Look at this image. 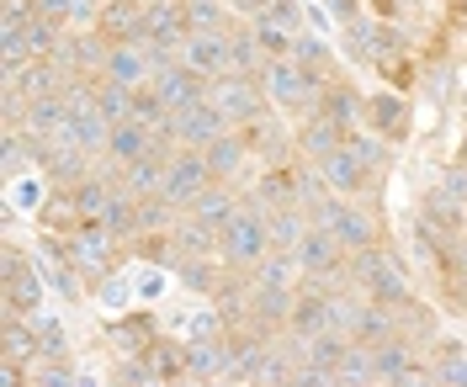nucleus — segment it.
Listing matches in <instances>:
<instances>
[{"instance_id": "f257e3e1", "label": "nucleus", "mask_w": 467, "mask_h": 387, "mask_svg": "<svg viewBox=\"0 0 467 387\" xmlns=\"http://www.w3.org/2000/svg\"><path fill=\"white\" fill-rule=\"evenodd\" d=\"M271 250H276V244H271L265 208H239V212H234V223L223 229V239H218V255H223V266L239 270V276H250V270L261 266Z\"/></svg>"}, {"instance_id": "f03ea898", "label": "nucleus", "mask_w": 467, "mask_h": 387, "mask_svg": "<svg viewBox=\"0 0 467 387\" xmlns=\"http://www.w3.org/2000/svg\"><path fill=\"white\" fill-rule=\"evenodd\" d=\"M261 90H265V101H271L276 112H308V107H319L324 80L308 75L297 59H276V64H265Z\"/></svg>"}, {"instance_id": "7ed1b4c3", "label": "nucleus", "mask_w": 467, "mask_h": 387, "mask_svg": "<svg viewBox=\"0 0 467 387\" xmlns=\"http://www.w3.org/2000/svg\"><path fill=\"white\" fill-rule=\"evenodd\" d=\"M350 281L367 292V302H382V308H393V313L409 302L404 270H399L393 255H382V250H361V255L350 260Z\"/></svg>"}, {"instance_id": "20e7f679", "label": "nucleus", "mask_w": 467, "mask_h": 387, "mask_svg": "<svg viewBox=\"0 0 467 387\" xmlns=\"http://www.w3.org/2000/svg\"><path fill=\"white\" fill-rule=\"evenodd\" d=\"M308 218H314V229H329V234L350 250V255L372 250V239H378L372 218H367L361 208H350L346 197H324V202H314V208H308Z\"/></svg>"}, {"instance_id": "39448f33", "label": "nucleus", "mask_w": 467, "mask_h": 387, "mask_svg": "<svg viewBox=\"0 0 467 387\" xmlns=\"http://www.w3.org/2000/svg\"><path fill=\"white\" fill-rule=\"evenodd\" d=\"M207 101L229 117V127H250V122L271 107L261 80H250V75H223V80H213V86H207Z\"/></svg>"}, {"instance_id": "423d86ee", "label": "nucleus", "mask_w": 467, "mask_h": 387, "mask_svg": "<svg viewBox=\"0 0 467 387\" xmlns=\"http://www.w3.org/2000/svg\"><path fill=\"white\" fill-rule=\"evenodd\" d=\"M292 255H297V266H303V281H319V287H329V281L350 276L346 244L329 234V229H308V239H303Z\"/></svg>"}, {"instance_id": "0eeeda50", "label": "nucleus", "mask_w": 467, "mask_h": 387, "mask_svg": "<svg viewBox=\"0 0 467 387\" xmlns=\"http://www.w3.org/2000/svg\"><path fill=\"white\" fill-rule=\"evenodd\" d=\"M181 64H186L192 75H202L207 86L223 80V75H234V32H192V37L181 43Z\"/></svg>"}, {"instance_id": "6e6552de", "label": "nucleus", "mask_w": 467, "mask_h": 387, "mask_svg": "<svg viewBox=\"0 0 467 387\" xmlns=\"http://www.w3.org/2000/svg\"><path fill=\"white\" fill-rule=\"evenodd\" d=\"M218 180H213V165H207V154L197 149H181L171 159V170H165V197H171L175 208H192L202 191H213Z\"/></svg>"}, {"instance_id": "1a4fd4ad", "label": "nucleus", "mask_w": 467, "mask_h": 387, "mask_svg": "<svg viewBox=\"0 0 467 387\" xmlns=\"http://www.w3.org/2000/svg\"><path fill=\"white\" fill-rule=\"evenodd\" d=\"M101 80H112V86H128L139 90L154 80V54H149V43H112L107 48V64H101Z\"/></svg>"}, {"instance_id": "9d476101", "label": "nucleus", "mask_w": 467, "mask_h": 387, "mask_svg": "<svg viewBox=\"0 0 467 387\" xmlns=\"http://www.w3.org/2000/svg\"><path fill=\"white\" fill-rule=\"evenodd\" d=\"M223 133H229V117H223L213 101H197V107L175 112V138H181V149H197V154H202L207 144H218Z\"/></svg>"}, {"instance_id": "9b49d317", "label": "nucleus", "mask_w": 467, "mask_h": 387, "mask_svg": "<svg viewBox=\"0 0 467 387\" xmlns=\"http://www.w3.org/2000/svg\"><path fill=\"white\" fill-rule=\"evenodd\" d=\"M112 244L117 239L101 229V223H86V229H75V239H69V266L80 270V276H107L112 270Z\"/></svg>"}, {"instance_id": "f8f14e48", "label": "nucleus", "mask_w": 467, "mask_h": 387, "mask_svg": "<svg viewBox=\"0 0 467 387\" xmlns=\"http://www.w3.org/2000/svg\"><path fill=\"white\" fill-rule=\"evenodd\" d=\"M149 86H154V96L171 107V117H175V112H186V107H197V101H207V80H202V75H192L181 59H175L171 69H160Z\"/></svg>"}, {"instance_id": "ddd939ff", "label": "nucleus", "mask_w": 467, "mask_h": 387, "mask_svg": "<svg viewBox=\"0 0 467 387\" xmlns=\"http://www.w3.org/2000/svg\"><path fill=\"white\" fill-rule=\"evenodd\" d=\"M292 340H314V334H329V292L319 281H308L297 298H292V319H287Z\"/></svg>"}, {"instance_id": "4468645a", "label": "nucleus", "mask_w": 467, "mask_h": 387, "mask_svg": "<svg viewBox=\"0 0 467 387\" xmlns=\"http://www.w3.org/2000/svg\"><path fill=\"white\" fill-rule=\"evenodd\" d=\"M234 212H239V197H234L229 186L218 180L213 191H202V197L192 202V218H186V223H197L207 239H223V229L234 223Z\"/></svg>"}, {"instance_id": "2eb2a0df", "label": "nucleus", "mask_w": 467, "mask_h": 387, "mask_svg": "<svg viewBox=\"0 0 467 387\" xmlns=\"http://www.w3.org/2000/svg\"><path fill=\"white\" fill-rule=\"evenodd\" d=\"M144 5L149 0H101V37L107 43H139L144 37Z\"/></svg>"}, {"instance_id": "dca6fc26", "label": "nucleus", "mask_w": 467, "mask_h": 387, "mask_svg": "<svg viewBox=\"0 0 467 387\" xmlns=\"http://www.w3.org/2000/svg\"><path fill=\"white\" fill-rule=\"evenodd\" d=\"M319 180L324 186H329V191H335V197H356V191H367V165H361V159H356V149H335L329 154V159H319Z\"/></svg>"}, {"instance_id": "f3484780", "label": "nucleus", "mask_w": 467, "mask_h": 387, "mask_svg": "<svg viewBox=\"0 0 467 387\" xmlns=\"http://www.w3.org/2000/svg\"><path fill=\"white\" fill-rule=\"evenodd\" d=\"M165 170H171V159H165V154H144V159L122 165L117 176H122V191H128V197L149 202V197H165Z\"/></svg>"}, {"instance_id": "a211bd4d", "label": "nucleus", "mask_w": 467, "mask_h": 387, "mask_svg": "<svg viewBox=\"0 0 467 387\" xmlns=\"http://www.w3.org/2000/svg\"><path fill=\"white\" fill-rule=\"evenodd\" d=\"M372 356H378V382L382 387H399L404 377L420 372V356H414V340H409V334H393L388 345H372Z\"/></svg>"}, {"instance_id": "6ab92c4d", "label": "nucleus", "mask_w": 467, "mask_h": 387, "mask_svg": "<svg viewBox=\"0 0 467 387\" xmlns=\"http://www.w3.org/2000/svg\"><path fill=\"white\" fill-rule=\"evenodd\" d=\"M361 122H372V127H378V138L399 144V138H404V127H409V107L399 101V96L378 90V96H367V101H361Z\"/></svg>"}, {"instance_id": "aec40b11", "label": "nucleus", "mask_w": 467, "mask_h": 387, "mask_svg": "<svg viewBox=\"0 0 467 387\" xmlns=\"http://www.w3.org/2000/svg\"><path fill=\"white\" fill-rule=\"evenodd\" d=\"M297 276H303L297 255H292V250H271L261 266L250 270V287H255V292H297Z\"/></svg>"}, {"instance_id": "412c9836", "label": "nucleus", "mask_w": 467, "mask_h": 387, "mask_svg": "<svg viewBox=\"0 0 467 387\" xmlns=\"http://www.w3.org/2000/svg\"><path fill=\"white\" fill-rule=\"evenodd\" d=\"M107 138H112V122L96 107H86V112H69V127H64L58 144H75L80 154H107Z\"/></svg>"}, {"instance_id": "4be33fe9", "label": "nucleus", "mask_w": 467, "mask_h": 387, "mask_svg": "<svg viewBox=\"0 0 467 387\" xmlns=\"http://www.w3.org/2000/svg\"><path fill=\"white\" fill-rule=\"evenodd\" d=\"M144 154H154V127H144L139 117L117 122L112 138H107V159L122 170V165H133V159H144Z\"/></svg>"}, {"instance_id": "5701e85b", "label": "nucleus", "mask_w": 467, "mask_h": 387, "mask_svg": "<svg viewBox=\"0 0 467 387\" xmlns=\"http://www.w3.org/2000/svg\"><path fill=\"white\" fill-rule=\"evenodd\" d=\"M186 372L197 382H223L229 377V340H192L186 345Z\"/></svg>"}, {"instance_id": "b1692460", "label": "nucleus", "mask_w": 467, "mask_h": 387, "mask_svg": "<svg viewBox=\"0 0 467 387\" xmlns=\"http://www.w3.org/2000/svg\"><path fill=\"white\" fill-rule=\"evenodd\" d=\"M350 345H356V340H350V334H340V329L314 334V340H303V366H314V372H335V377H340Z\"/></svg>"}, {"instance_id": "393cba45", "label": "nucleus", "mask_w": 467, "mask_h": 387, "mask_svg": "<svg viewBox=\"0 0 467 387\" xmlns=\"http://www.w3.org/2000/svg\"><path fill=\"white\" fill-rule=\"evenodd\" d=\"M393 334H399V313L382 308V302H361V313H356V324H350V340H356V345H388Z\"/></svg>"}, {"instance_id": "a878e982", "label": "nucleus", "mask_w": 467, "mask_h": 387, "mask_svg": "<svg viewBox=\"0 0 467 387\" xmlns=\"http://www.w3.org/2000/svg\"><path fill=\"white\" fill-rule=\"evenodd\" d=\"M202 154H207V165H213V180H223V186L250 165V144H244L239 133H223V138H218V144H207Z\"/></svg>"}, {"instance_id": "bb28decb", "label": "nucleus", "mask_w": 467, "mask_h": 387, "mask_svg": "<svg viewBox=\"0 0 467 387\" xmlns=\"http://www.w3.org/2000/svg\"><path fill=\"white\" fill-rule=\"evenodd\" d=\"M112 197H117V180L112 176H86L80 186H69V202H75V212H80L86 223H101V212H107Z\"/></svg>"}, {"instance_id": "cd10ccee", "label": "nucleus", "mask_w": 467, "mask_h": 387, "mask_svg": "<svg viewBox=\"0 0 467 387\" xmlns=\"http://www.w3.org/2000/svg\"><path fill=\"white\" fill-rule=\"evenodd\" d=\"M5 351H0V361H16V366H32V361H43V351H37V324L32 319H16V313H5Z\"/></svg>"}, {"instance_id": "c85d7f7f", "label": "nucleus", "mask_w": 467, "mask_h": 387, "mask_svg": "<svg viewBox=\"0 0 467 387\" xmlns=\"http://www.w3.org/2000/svg\"><path fill=\"white\" fill-rule=\"evenodd\" d=\"M265 223H271V244H276V250H297V244L308 239V229H314L308 208H271Z\"/></svg>"}, {"instance_id": "c756f323", "label": "nucleus", "mask_w": 467, "mask_h": 387, "mask_svg": "<svg viewBox=\"0 0 467 387\" xmlns=\"http://www.w3.org/2000/svg\"><path fill=\"white\" fill-rule=\"evenodd\" d=\"M297 144H303V154H314V165H319V159H329L335 149H346L350 133H346V127H335L329 117H319V112H314V122H308V127L297 133Z\"/></svg>"}, {"instance_id": "7c9ffc66", "label": "nucleus", "mask_w": 467, "mask_h": 387, "mask_svg": "<svg viewBox=\"0 0 467 387\" xmlns=\"http://www.w3.org/2000/svg\"><path fill=\"white\" fill-rule=\"evenodd\" d=\"M319 117H329L335 127H346V133H350V127L361 122V101H356V90L340 86V80H329L324 96H319Z\"/></svg>"}, {"instance_id": "2f4dec72", "label": "nucleus", "mask_w": 467, "mask_h": 387, "mask_svg": "<svg viewBox=\"0 0 467 387\" xmlns=\"http://www.w3.org/2000/svg\"><path fill=\"white\" fill-rule=\"evenodd\" d=\"M139 361L149 366V377H160L165 387H171L175 377H192V372H186V345H171V340H154Z\"/></svg>"}, {"instance_id": "473e14b6", "label": "nucleus", "mask_w": 467, "mask_h": 387, "mask_svg": "<svg viewBox=\"0 0 467 387\" xmlns=\"http://www.w3.org/2000/svg\"><path fill=\"white\" fill-rule=\"evenodd\" d=\"M37 16L48 22H69V27H96L101 22V0H37Z\"/></svg>"}, {"instance_id": "72a5a7b5", "label": "nucleus", "mask_w": 467, "mask_h": 387, "mask_svg": "<svg viewBox=\"0 0 467 387\" xmlns=\"http://www.w3.org/2000/svg\"><path fill=\"white\" fill-rule=\"evenodd\" d=\"M37 302H43V281H37V270H22V276L5 281V313H16V319H37Z\"/></svg>"}, {"instance_id": "f704fd0d", "label": "nucleus", "mask_w": 467, "mask_h": 387, "mask_svg": "<svg viewBox=\"0 0 467 387\" xmlns=\"http://www.w3.org/2000/svg\"><path fill=\"white\" fill-rule=\"evenodd\" d=\"M101 229L112 239H133L139 234V197H128L122 186H117V197L107 202V212H101Z\"/></svg>"}, {"instance_id": "c9c22d12", "label": "nucleus", "mask_w": 467, "mask_h": 387, "mask_svg": "<svg viewBox=\"0 0 467 387\" xmlns=\"http://www.w3.org/2000/svg\"><path fill=\"white\" fill-rule=\"evenodd\" d=\"M239 138L250 144V154H265V159H276V154L287 149V138H282V127H276V117H271V112H261L250 127H239Z\"/></svg>"}, {"instance_id": "e433bc0d", "label": "nucleus", "mask_w": 467, "mask_h": 387, "mask_svg": "<svg viewBox=\"0 0 467 387\" xmlns=\"http://www.w3.org/2000/svg\"><path fill=\"white\" fill-rule=\"evenodd\" d=\"M96 112L112 122H133V90L128 86H112V80H96Z\"/></svg>"}, {"instance_id": "4c0bfd02", "label": "nucleus", "mask_w": 467, "mask_h": 387, "mask_svg": "<svg viewBox=\"0 0 467 387\" xmlns=\"http://www.w3.org/2000/svg\"><path fill=\"white\" fill-rule=\"evenodd\" d=\"M292 59L303 64L308 75H319L324 86H329V59H335V48H329L324 37H308V32H297V43H292Z\"/></svg>"}, {"instance_id": "58836bf2", "label": "nucleus", "mask_w": 467, "mask_h": 387, "mask_svg": "<svg viewBox=\"0 0 467 387\" xmlns=\"http://www.w3.org/2000/svg\"><path fill=\"white\" fill-rule=\"evenodd\" d=\"M340 387H382L378 382V356H372V345H350L346 366H340Z\"/></svg>"}, {"instance_id": "ea45409f", "label": "nucleus", "mask_w": 467, "mask_h": 387, "mask_svg": "<svg viewBox=\"0 0 467 387\" xmlns=\"http://www.w3.org/2000/svg\"><path fill=\"white\" fill-rule=\"evenodd\" d=\"M265 54H261V43H255V32L244 27V32H234V75H250V80H261L265 75Z\"/></svg>"}, {"instance_id": "a19ab883", "label": "nucleus", "mask_w": 467, "mask_h": 387, "mask_svg": "<svg viewBox=\"0 0 467 387\" xmlns=\"http://www.w3.org/2000/svg\"><path fill=\"white\" fill-rule=\"evenodd\" d=\"M350 149H356V159L367 165V176H378V170L393 165V144L378 138V133H350Z\"/></svg>"}, {"instance_id": "79ce46f5", "label": "nucleus", "mask_w": 467, "mask_h": 387, "mask_svg": "<svg viewBox=\"0 0 467 387\" xmlns=\"http://www.w3.org/2000/svg\"><path fill=\"white\" fill-rule=\"evenodd\" d=\"M250 32H255V43H261V54H265L271 64H276V59H292V43H297V37H292L287 27H276V22H265V16H261Z\"/></svg>"}, {"instance_id": "37998d69", "label": "nucleus", "mask_w": 467, "mask_h": 387, "mask_svg": "<svg viewBox=\"0 0 467 387\" xmlns=\"http://www.w3.org/2000/svg\"><path fill=\"white\" fill-rule=\"evenodd\" d=\"M186 22H192V32H223L229 5L223 0H186Z\"/></svg>"}, {"instance_id": "c03bdc74", "label": "nucleus", "mask_w": 467, "mask_h": 387, "mask_svg": "<svg viewBox=\"0 0 467 387\" xmlns=\"http://www.w3.org/2000/svg\"><path fill=\"white\" fill-rule=\"evenodd\" d=\"M207 255H175V270L197 287V292H218L223 287V276H218V266H202Z\"/></svg>"}, {"instance_id": "a18cd8bd", "label": "nucleus", "mask_w": 467, "mask_h": 387, "mask_svg": "<svg viewBox=\"0 0 467 387\" xmlns=\"http://www.w3.org/2000/svg\"><path fill=\"white\" fill-rule=\"evenodd\" d=\"M27 387H80L69 361H32L27 366Z\"/></svg>"}, {"instance_id": "49530a36", "label": "nucleus", "mask_w": 467, "mask_h": 387, "mask_svg": "<svg viewBox=\"0 0 467 387\" xmlns=\"http://www.w3.org/2000/svg\"><path fill=\"white\" fill-rule=\"evenodd\" d=\"M171 223H175V202L171 197H149V202H139V234L171 229Z\"/></svg>"}, {"instance_id": "de8ad7c7", "label": "nucleus", "mask_w": 467, "mask_h": 387, "mask_svg": "<svg viewBox=\"0 0 467 387\" xmlns=\"http://www.w3.org/2000/svg\"><path fill=\"white\" fill-rule=\"evenodd\" d=\"M37 324V351H43V361H69V345H64V329L54 324V319H32Z\"/></svg>"}, {"instance_id": "09e8293b", "label": "nucleus", "mask_w": 467, "mask_h": 387, "mask_svg": "<svg viewBox=\"0 0 467 387\" xmlns=\"http://www.w3.org/2000/svg\"><path fill=\"white\" fill-rule=\"evenodd\" d=\"M265 22H276V27H287L292 37H297V32H303V5H297V0H271Z\"/></svg>"}, {"instance_id": "8fccbe9b", "label": "nucleus", "mask_w": 467, "mask_h": 387, "mask_svg": "<svg viewBox=\"0 0 467 387\" xmlns=\"http://www.w3.org/2000/svg\"><path fill=\"white\" fill-rule=\"evenodd\" d=\"M431 377H436L441 387H467V356H441Z\"/></svg>"}, {"instance_id": "3c124183", "label": "nucleus", "mask_w": 467, "mask_h": 387, "mask_svg": "<svg viewBox=\"0 0 467 387\" xmlns=\"http://www.w3.org/2000/svg\"><path fill=\"white\" fill-rule=\"evenodd\" d=\"M287 387H340V377L335 372H314V366H297Z\"/></svg>"}, {"instance_id": "603ef678", "label": "nucleus", "mask_w": 467, "mask_h": 387, "mask_svg": "<svg viewBox=\"0 0 467 387\" xmlns=\"http://www.w3.org/2000/svg\"><path fill=\"white\" fill-rule=\"evenodd\" d=\"M436 191H441V197H451V202L462 208V202H467V170H462V165H457V170H446V180H441Z\"/></svg>"}, {"instance_id": "864d4df0", "label": "nucleus", "mask_w": 467, "mask_h": 387, "mask_svg": "<svg viewBox=\"0 0 467 387\" xmlns=\"http://www.w3.org/2000/svg\"><path fill=\"white\" fill-rule=\"evenodd\" d=\"M0 387H27V372L16 361H0Z\"/></svg>"}, {"instance_id": "5fc2aeb1", "label": "nucleus", "mask_w": 467, "mask_h": 387, "mask_svg": "<svg viewBox=\"0 0 467 387\" xmlns=\"http://www.w3.org/2000/svg\"><path fill=\"white\" fill-rule=\"evenodd\" d=\"M234 11H239V16H250V22H261L265 11H271V0H234Z\"/></svg>"}, {"instance_id": "6e6d98bb", "label": "nucleus", "mask_w": 467, "mask_h": 387, "mask_svg": "<svg viewBox=\"0 0 467 387\" xmlns=\"http://www.w3.org/2000/svg\"><path fill=\"white\" fill-rule=\"evenodd\" d=\"M324 5H329L340 22H356V0H324Z\"/></svg>"}, {"instance_id": "4d7b16f0", "label": "nucleus", "mask_w": 467, "mask_h": 387, "mask_svg": "<svg viewBox=\"0 0 467 387\" xmlns=\"http://www.w3.org/2000/svg\"><path fill=\"white\" fill-rule=\"evenodd\" d=\"M399 387H441V382H436V377H431V372H414V377H404V382H399Z\"/></svg>"}, {"instance_id": "13d9d810", "label": "nucleus", "mask_w": 467, "mask_h": 387, "mask_svg": "<svg viewBox=\"0 0 467 387\" xmlns=\"http://www.w3.org/2000/svg\"><path fill=\"white\" fill-rule=\"evenodd\" d=\"M462 170H467V138H462Z\"/></svg>"}, {"instance_id": "bf43d9fd", "label": "nucleus", "mask_w": 467, "mask_h": 387, "mask_svg": "<svg viewBox=\"0 0 467 387\" xmlns=\"http://www.w3.org/2000/svg\"><path fill=\"white\" fill-rule=\"evenodd\" d=\"M202 387H229V382H202Z\"/></svg>"}]
</instances>
